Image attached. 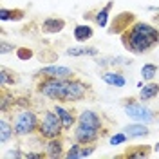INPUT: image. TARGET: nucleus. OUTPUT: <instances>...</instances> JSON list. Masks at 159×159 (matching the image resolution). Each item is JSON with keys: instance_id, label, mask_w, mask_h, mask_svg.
Returning a JSON list of instances; mask_svg holds the SVG:
<instances>
[{"instance_id": "nucleus-33", "label": "nucleus", "mask_w": 159, "mask_h": 159, "mask_svg": "<svg viewBox=\"0 0 159 159\" xmlns=\"http://www.w3.org/2000/svg\"><path fill=\"white\" fill-rule=\"evenodd\" d=\"M157 121H159V118H157Z\"/></svg>"}, {"instance_id": "nucleus-18", "label": "nucleus", "mask_w": 159, "mask_h": 159, "mask_svg": "<svg viewBox=\"0 0 159 159\" xmlns=\"http://www.w3.org/2000/svg\"><path fill=\"white\" fill-rule=\"evenodd\" d=\"M15 83H18L16 72L6 69V67H2V69H0V85H2V89H4L6 85H15Z\"/></svg>"}, {"instance_id": "nucleus-5", "label": "nucleus", "mask_w": 159, "mask_h": 159, "mask_svg": "<svg viewBox=\"0 0 159 159\" xmlns=\"http://www.w3.org/2000/svg\"><path fill=\"white\" fill-rule=\"evenodd\" d=\"M125 112L139 123H152L154 121V112L141 103H134V99H130V103L129 101L125 103Z\"/></svg>"}, {"instance_id": "nucleus-2", "label": "nucleus", "mask_w": 159, "mask_h": 159, "mask_svg": "<svg viewBox=\"0 0 159 159\" xmlns=\"http://www.w3.org/2000/svg\"><path fill=\"white\" fill-rule=\"evenodd\" d=\"M40 81L36 83V90L40 94H43L49 99H58L65 101V89H67V80L60 78H51V76H40Z\"/></svg>"}, {"instance_id": "nucleus-3", "label": "nucleus", "mask_w": 159, "mask_h": 159, "mask_svg": "<svg viewBox=\"0 0 159 159\" xmlns=\"http://www.w3.org/2000/svg\"><path fill=\"white\" fill-rule=\"evenodd\" d=\"M63 123H61V118L52 110V112H45L43 114V119L40 121L38 127V134L43 139H52V138H60L61 132H63Z\"/></svg>"}, {"instance_id": "nucleus-29", "label": "nucleus", "mask_w": 159, "mask_h": 159, "mask_svg": "<svg viewBox=\"0 0 159 159\" xmlns=\"http://www.w3.org/2000/svg\"><path fill=\"white\" fill-rule=\"evenodd\" d=\"M47 157V154H42V152H31V154H25V159H42Z\"/></svg>"}, {"instance_id": "nucleus-22", "label": "nucleus", "mask_w": 159, "mask_h": 159, "mask_svg": "<svg viewBox=\"0 0 159 159\" xmlns=\"http://www.w3.org/2000/svg\"><path fill=\"white\" fill-rule=\"evenodd\" d=\"M67 54L69 56H85V54L96 56L98 49H94V47H70V49H67Z\"/></svg>"}, {"instance_id": "nucleus-27", "label": "nucleus", "mask_w": 159, "mask_h": 159, "mask_svg": "<svg viewBox=\"0 0 159 159\" xmlns=\"http://www.w3.org/2000/svg\"><path fill=\"white\" fill-rule=\"evenodd\" d=\"M127 139H129V136H127L125 132H118V134H114L109 141H110V145H112V147H118V145L127 143Z\"/></svg>"}, {"instance_id": "nucleus-30", "label": "nucleus", "mask_w": 159, "mask_h": 159, "mask_svg": "<svg viewBox=\"0 0 159 159\" xmlns=\"http://www.w3.org/2000/svg\"><path fill=\"white\" fill-rule=\"evenodd\" d=\"M15 49V45H9L7 42H2V45H0V52L2 54H6V52H9V51Z\"/></svg>"}, {"instance_id": "nucleus-16", "label": "nucleus", "mask_w": 159, "mask_h": 159, "mask_svg": "<svg viewBox=\"0 0 159 159\" xmlns=\"http://www.w3.org/2000/svg\"><path fill=\"white\" fill-rule=\"evenodd\" d=\"M157 94H159V83L148 81L147 85H143V89L139 90V99H141V101H148V99L156 98Z\"/></svg>"}, {"instance_id": "nucleus-17", "label": "nucleus", "mask_w": 159, "mask_h": 159, "mask_svg": "<svg viewBox=\"0 0 159 159\" xmlns=\"http://www.w3.org/2000/svg\"><path fill=\"white\" fill-rule=\"evenodd\" d=\"M92 34H94V31H92L90 25H76V27H74V38H76V42H80V43H85L87 40H90Z\"/></svg>"}, {"instance_id": "nucleus-9", "label": "nucleus", "mask_w": 159, "mask_h": 159, "mask_svg": "<svg viewBox=\"0 0 159 159\" xmlns=\"http://www.w3.org/2000/svg\"><path fill=\"white\" fill-rule=\"evenodd\" d=\"M38 76H51V78H60V80H69L72 78V70L69 67H60V65H49L38 70Z\"/></svg>"}, {"instance_id": "nucleus-24", "label": "nucleus", "mask_w": 159, "mask_h": 159, "mask_svg": "<svg viewBox=\"0 0 159 159\" xmlns=\"http://www.w3.org/2000/svg\"><path fill=\"white\" fill-rule=\"evenodd\" d=\"M13 130H15V127H11L6 119L0 121V143H2V145L7 143V139L13 136Z\"/></svg>"}, {"instance_id": "nucleus-25", "label": "nucleus", "mask_w": 159, "mask_h": 159, "mask_svg": "<svg viewBox=\"0 0 159 159\" xmlns=\"http://www.w3.org/2000/svg\"><path fill=\"white\" fill-rule=\"evenodd\" d=\"M156 74H157V65H154V63H145V65H143V69H141V76H143V80L150 81Z\"/></svg>"}, {"instance_id": "nucleus-28", "label": "nucleus", "mask_w": 159, "mask_h": 159, "mask_svg": "<svg viewBox=\"0 0 159 159\" xmlns=\"http://www.w3.org/2000/svg\"><path fill=\"white\" fill-rule=\"evenodd\" d=\"M16 56H18V60H29L33 56V51L27 49V47H18L16 49Z\"/></svg>"}, {"instance_id": "nucleus-21", "label": "nucleus", "mask_w": 159, "mask_h": 159, "mask_svg": "<svg viewBox=\"0 0 159 159\" xmlns=\"http://www.w3.org/2000/svg\"><path fill=\"white\" fill-rule=\"evenodd\" d=\"M18 99L15 98L13 94H9L7 90H2V99H0V110H2V114H6L9 107H15V103H16Z\"/></svg>"}, {"instance_id": "nucleus-11", "label": "nucleus", "mask_w": 159, "mask_h": 159, "mask_svg": "<svg viewBox=\"0 0 159 159\" xmlns=\"http://www.w3.org/2000/svg\"><path fill=\"white\" fill-rule=\"evenodd\" d=\"M78 123L87 125V127H94V129H99V130H101V125H103L101 116L98 112H94V110H83L78 116Z\"/></svg>"}, {"instance_id": "nucleus-6", "label": "nucleus", "mask_w": 159, "mask_h": 159, "mask_svg": "<svg viewBox=\"0 0 159 159\" xmlns=\"http://www.w3.org/2000/svg\"><path fill=\"white\" fill-rule=\"evenodd\" d=\"M89 92V85L83 83L81 80L69 78L67 80V89H65V101H78L83 99Z\"/></svg>"}, {"instance_id": "nucleus-14", "label": "nucleus", "mask_w": 159, "mask_h": 159, "mask_svg": "<svg viewBox=\"0 0 159 159\" xmlns=\"http://www.w3.org/2000/svg\"><path fill=\"white\" fill-rule=\"evenodd\" d=\"M54 112H56V114H58L60 118H61L63 129H65V130H70V127H72V125H74V121H76L74 114H72L70 110L63 109V107H60V105H54Z\"/></svg>"}, {"instance_id": "nucleus-13", "label": "nucleus", "mask_w": 159, "mask_h": 159, "mask_svg": "<svg viewBox=\"0 0 159 159\" xmlns=\"http://www.w3.org/2000/svg\"><path fill=\"white\" fill-rule=\"evenodd\" d=\"M101 80L107 83V85H112V87H125V83H127V80L125 76L118 72V70H109V72H103L101 74Z\"/></svg>"}, {"instance_id": "nucleus-12", "label": "nucleus", "mask_w": 159, "mask_h": 159, "mask_svg": "<svg viewBox=\"0 0 159 159\" xmlns=\"http://www.w3.org/2000/svg\"><path fill=\"white\" fill-rule=\"evenodd\" d=\"M47 157L49 159H56V157H61L63 156V141L61 138H52V139H47Z\"/></svg>"}, {"instance_id": "nucleus-10", "label": "nucleus", "mask_w": 159, "mask_h": 159, "mask_svg": "<svg viewBox=\"0 0 159 159\" xmlns=\"http://www.w3.org/2000/svg\"><path fill=\"white\" fill-rule=\"evenodd\" d=\"M63 27H65V20L58 18V16H49L42 22V33H45V34L60 33V31H63Z\"/></svg>"}, {"instance_id": "nucleus-20", "label": "nucleus", "mask_w": 159, "mask_h": 159, "mask_svg": "<svg viewBox=\"0 0 159 159\" xmlns=\"http://www.w3.org/2000/svg\"><path fill=\"white\" fill-rule=\"evenodd\" d=\"M112 6H114V2H109L103 9H99L96 13V24H98L99 27H107V24H109V13L112 9Z\"/></svg>"}, {"instance_id": "nucleus-1", "label": "nucleus", "mask_w": 159, "mask_h": 159, "mask_svg": "<svg viewBox=\"0 0 159 159\" xmlns=\"http://www.w3.org/2000/svg\"><path fill=\"white\" fill-rule=\"evenodd\" d=\"M125 49L134 54H143L159 45V29L147 22H134L129 29L121 34Z\"/></svg>"}, {"instance_id": "nucleus-26", "label": "nucleus", "mask_w": 159, "mask_h": 159, "mask_svg": "<svg viewBox=\"0 0 159 159\" xmlns=\"http://www.w3.org/2000/svg\"><path fill=\"white\" fill-rule=\"evenodd\" d=\"M65 157L67 159H81L83 157V145L81 143H74L69 148V152L65 154Z\"/></svg>"}, {"instance_id": "nucleus-32", "label": "nucleus", "mask_w": 159, "mask_h": 159, "mask_svg": "<svg viewBox=\"0 0 159 159\" xmlns=\"http://www.w3.org/2000/svg\"><path fill=\"white\" fill-rule=\"evenodd\" d=\"M154 148H156V152H159V141H157V145H156V147H154Z\"/></svg>"}, {"instance_id": "nucleus-19", "label": "nucleus", "mask_w": 159, "mask_h": 159, "mask_svg": "<svg viewBox=\"0 0 159 159\" xmlns=\"http://www.w3.org/2000/svg\"><path fill=\"white\" fill-rule=\"evenodd\" d=\"M24 16H25V11L24 9H6V7L0 9V20L2 22H7V20H22Z\"/></svg>"}, {"instance_id": "nucleus-7", "label": "nucleus", "mask_w": 159, "mask_h": 159, "mask_svg": "<svg viewBox=\"0 0 159 159\" xmlns=\"http://www.w3.org/2000/svg\"><path fill=\"white\" fill-rule=\"evenodd\" d=\"M99 134H101L99 129L87 127V125H81V123H78V127L74 130V138H76V141L81 143V145H94V143L98 141Z\"/></svg>"}, {"instance_id": "nucleus-8", "label": "nucleus", "mask_w": 159, "mask_h": 159, "mask_svg": "<svg viewBox=\"0 0 159 159\" xmlns=\"http://www.w3.org/2000/svg\"><path fill=\"white\" fill-rule=\"evenodd\" d=\"M136 20V15L134 13H121L118 16H114V22L109 27L110 34H121L123 31H127L130 27V24Z\"/></svg>"}, {"instance_id": "nucleus-23", "label": "nucleus", "mask_w": 159, "mask_h": 159, "mask_svg": "<svg viewBox=\"0 0 159 159\" xmlns=\"http://www.w3.org/2000/svg\"><path fill=\"white\" fill-rule=\"evenodd\" d=\"M150 152H152V150H150L148 145H141V147H138L136 150H127L123 156H125V157H148Z\"/></svg>"}, {"instance_id": "nucleus-4", "label": "nucleus", "mask_w": 159, "mask_h": 159, "mask_svg": "<svg viewBox=\"0 0 159 159\" xmlns=\"http://www.w3.org/2000/svg\"><path fill=\"white\" fill-rule=\"evenodd\" d=\"M13 127H15V134H16V136H29L34 130H38V127H40L38 116H36L33 110L24 109L22 112H18V114L15 116Z\"/></svg>"}, {"instance_id": "nucleus-15", "label": "nucleus", "mask_w": 159, "mask_h": 159, "mask_svg": "<svg viewBox=\"0 0 159 159\" xmlns=\"http://www.w3.org/2000/svg\"><path fill=\"white\" fill-rule=\"evenodd\" d=\"M123 132L129 136V138H143V136H148L150 130L143 125V123H134V125H127Z\"/></svg>"}, {"instance_id": "nucleus-31", "label": "nucleus", "mask_w": 159, "mask_h": 159, "mask_svg": "<svg viewBox=\"0 0 159 159\" xmlns=\"http://www.w3.org/2000/svg\"><path fill=\"white\" fill-rule=\"evenodd\" d=\"M6 157H25V154H22L18 150H11V152L6 154Z\"/></svg>"}]
</instances>
